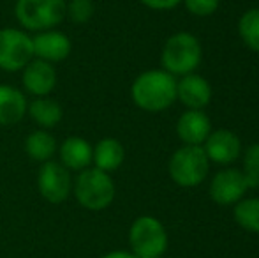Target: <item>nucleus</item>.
Listing matches in <instances>:
<instances>
[{"label":"nucleus","instance_id":"nucleus-3","mask_svg":"<svg viewBox=\"0 0 259 258\" xmlns=\"http://www.w3.org/2000/svg\"><path fill=\"white\" fill-rule=\"evenodd\" d=\"M14 16L23 30H53L65 20V0H16Z\"/></svg>","mask_w":259,"mask_h":258},{"label":"nucleus","instance_id":"nucleus-23","mask_svg":"<svg viewBox=\"0 0 259 258\" xmlns=\"http://www.w3.org/2000/svg\"><path fill=\"white\" fill-rule=\"evenodd\" d=\"M243 175L249 188L259 186V143H254L247 149L243 158Z\"/></svg>","mask_w":259,"mask_h":258},{"label":"nucleus","instance_id":"nucleus-19","mask_svg":"<svg viewBox=\"0 0 259 258\" xmlns=\"http://www.w3.org/2000/svg\"><path fill=\"white\" fill-rule=\"evenodd\" d=\"M58 151L57 138L53 136L50 131L37 129L30 133L25 140V152L28 158H32L37 163L52 161Z\"/></svg>","mask_w":259,"mask_h":258},{"label":"nucleus","instance_id":"nucleus-26","mask_svg":"<svg viewBox=\"0 0 259 258\" xmlns=\"http://www.w3.org/2000/svg\"><path fill=\"white\" fill-rule=\"evenodd\" d=\"M101 258H138L133 251H123V249H116V251H109Z\"/></svg>","mask_w":259,"mask_h":258},{"label":"nucleus","instance_id":"nucleus-17","mask_svg":"<svg viewBox=\"0 0 259 258\" xmlns=\"http://www.w3.org/2000/svg\"><path fill=\"white\" fill-rule=\"evenodd\" d=\"M125 159V149L116 138H103L96 143L92 152V163L96 168L111 173L122 166Z\"/></svg>","mask_w":259,"mask_h":258},{"label":"nucleus","instance_id":"nucleus-12","mask_svg":"<svg viewBox=\"0 0 259 258\" xmlns=\"http://www.w3.org/2000/svg\"><path fill=\"white\" fill-rule=\"evenodd\" d=\"M205 145V152L208 159L217 165H229L240 156L242 143L235 133L228 129H217L208 134Z\"/></svg>","mask_w":259,"mask_h":258},{"label":"nucleus","instance_id":"nucleus-9","mask_svg":"<svg viewBox=\"0 0 259 258\" xmlns=\"http://www.w3.org/2000/svg\"><path fill=\"white\" fill-rule=\"evenodd\" d=\"M58 82L57 69L53 64L41 59H32L21 69V85L25 92L34 97H45L55 90Z\"/></svg>","mask_w":259,"mask_h":258},{"label":"nucleus","instance_id":"nucleus-7","mask_svg":"<svg viewBox=\"0 0 259 258\" xmlns=\"http://www.w3.org/2000/svg\"><path fill=\"white\" fill-rule=\"evenodd\" d=\"M32 59H34V46L27 30L14 27L0 28V69L2 71H21Z\"/></svg>","mask_w":259,"mask_h":258},{"label":"nucleus","instance_id":"nucleus-6","mask_svg":"<svg viewBox=\"0 0 259 258\" xmlns=\"http://www.w3.org/2000/svg\"><path fill=\"white\" fill-rule=\"evenodd\" d=\"M131 251L138 258H160L167 249L164 225L152 216H140L129 228Z\"/></svg>","mask_w":259,"mask_h":258},{"label":"nucleus","instance_id":"nucleus-1","mask_svg":"<svg viewBox=\"0 0 259 258\" xmlns=\"http://www.w3.org/2000/svg\"><path fill=\"white\" fill-rule=\"evenodd\" d=\"M131 97L141 110L162 112L177 101V80L164 69L145 71L134 80Z\"/></svg>","mask_w":259,"mask_h":258},{"label":"nucleus","instance_id":"nucleus-21","mask_svg":"<svg viewBox=\"0 0 259 258\" xmlns=\"http://www.w3.org/2000/svg\"><path fill=\"white\" fill-rule=\"evenodd\" d=\"M238 30L243 43L259 53V9H249L242 14Z\"/></svg>","mask_w":259,"mask_h":258},{"label":"nucleus","instance_id":"nucleus-15","mask_svg":"<svg viewBox=\"0 0 259 258\" xmlns=\"http://www.w3.org/2000/svg\"><path fill=\"white\" fill-rule=\"evenodd\" d=\"M27 110V96L16 87L0 83V126H13L23 121Z\"/></svg>","mask_w":259,"mask_h":258},{"label":"nucleus","instance_id":"nucleus-8","mask_svg":"<svg viewBox=\"0 0 259 258\" xmlns=\"http://www.w3.org/2000/svg\"><path fill=\"white\" fill-rule=\"evenodd\" d=\"M39 195L50 203H64L72 193V175L60 161L41 163L37 173Z\"/></svg>","mask_w":259,"mask_h":258},{"label":"nucleus","instance_id":"nucleus-11","mask_svg":"<svg viewBox=\"0 0 259 258\" xmlns=\"http://www.w3.org/2000/svg\"><path fill=\"white\" fill-rule=\"evenodd\" d=\"M249 184L240 170H224L213 177L210 184V196L215 203L221 205H231L242 200Z\"/></svg>","mask_w":259,"mask_h":258},{"label":"nucleus","instance_id":"nucleus-20","mask_svg":"<svg viewBox=\"0 0 259 258\" xmlns=\"http://www.w3.org/2000/svg\"><path fill=\"white\" fill-rule=\"evenodd\" d=\"M235 219L243 230L259 234V198H249L236 202Z\"/></svg>","mask_w":259,"mask_h":258},{"label":"nucleus","instance_id":"nucleus-18","mask_svg":"<svg viewBox=\"0 0 259 258\" xmlns=\"http://www.w3.org/2000/svg\"><path fill=\"white\" fill-rule=\"evenodd\" d=\"M27 114L32 117V121L39 126L41 129H52L57 124H60L62 117H64V110L58 104V101H55L53 97L45 96V97H34L28 103Z\"/></svg>","mask_w":259,"mask_h":258},{"label":"nucleus","instance_id":"nucleus-24","mask_svg":"<svg viewBox=\"0 0 259 258\" xmlns=\"http://www.w3.org/2000/svg\"><path fill=\"white\" fill-rule=\"evenodd\" d=\"M221 0H184L189 13L194 16H210L217 11Z\"/></svg>","mask_w":259,"mask_h":258},{"label":"nucleus","instance_id":"nucleus-4","mask_svg":"<svg viewBox=\"0 0 259 258\" xmlns=\"http://www.w3.org/2000/svg\"><path fill=\"white\" fill-rule=\"evenodd\" d=\"M160 62L164 71L173 76L191 75L201 62V45L192 34L178 32L166 41Z\"/></svg>","mask_w":259,"mask_h":258},{"label":"nucleus","instance_id":"nucleus-13","mask_svg":"<svg viewBox=\"0 0 259 258\" xmlns=\"http://www.w3.org/2000/svg\"><path fill=\"white\" fill-rule=\"evenodd\" d=\"M58 161L69 172H81L92 165L94 147L89 140L81 136H69L58 145Z\"/></svg>","mask_w":259,"mask_h":258},{"label":"nucleus","instance_id":"nucleus-14","mask_svg":"<svg viewBox=\"0 0 259 258\" xmlns=\"http://www.w3.org/2000/svg\"><path fill=\"white\" fill-rule=\"evenodd\" d=\"M177 97L189 110H201L211 99V87L198 75H185L177 82Z\"/></svg>","mask_w":259,"mask_h":258},{"label":"nucleus","instance_id":"nucleus-25","mask_svg":"<svg viewBox=\"0 0 259 258\" xmlns=\"http://www.w3.org/2000/svg\"><path fill=\"white\" fill-rule=\"evenodd\" d=\"M180 2L184 0H141V4L150 9H155V11H167V9H173L177 7Z\"/></svg>","mask_w":259,"mask_h":258},{"label":"nucleus","instance_id":"nucleus-5","mask_svg":"<svg viewBox=\"0 0 259 258\" xmlns=\"http://www.w3.org/2000/svg\"><path fill=\"white\" fill-rule=\"evenodd\" d=\"M210 159L201 145H185L169 159V175L178 186L194 188L205 180Z\"/></svg>","mask_w":259,"mask_h":258},{"label":"nucleus","instance_id":"nucleus-27","mask_svg":"<svg viewBox=\"0 0 259 258\" xmlns=\"http://www.w3.org/2000/svg\"><path fill=\"white\" fill-rule=\"evenodd\" d=\"M14 2H16V0H14Z\"/></svg>","mask_w":259,"mask_h":258},{"label":"nucleus","instance_id":"nucleus-22","mask_svg":"<svg viewBox=\"0 0 259 258\" xmlns=\"http://www.w3.org/2000/svg\"><path fill=\"white\" fill-rule=\"evenodd\" d=\"M94 2L92 0H65V18L72 23H87L94 16Z\"/></svg>","mask_w":259,"mask_h":258},{"label":"nucleus","instance_id":"nucleus-10","mask_svg":"<svg viewBox=\"0 0 259 258\" xmlns=\"http://www.w3.org/2000/svg\"><path fill=\"white\" fill-rule=\"evenodd\" d=\"M32 46H34V59H41L53 65L64 62L72 52V43L69 35L55 28L37 32L32 38Z\"/></svg>","mask_w":259,"mask_h":258},{"label":"nucleus","instance_id":"nucleus-2","mask_svg":"<svg viewBox=\"0 0 259 258\" xmlns=\"http://www.w3.org/2000/svg\"><path fill=\"white\" fill-rule=\"evenodd\" d=\"M115 182L111 175L99 168H85L72 180V195L87 210H104L115 200Z\"/></svg>","mask_w":259,"mask_h":258},{"label":"nucleus","instance_id":"nucleus-16","mask_svg":"<svg viewBox=\"0 0 259 258\" xmlns=\"http://www.w3.org/2000/svg\"><path fill=\"white\" fill-rule=\"evenodd\" d=\"M177 133L184 143L201 145L211 133L210 119L201 110H189L178 119Z\"/></svg>","mask_w":259,"mask_h":258}]
</instances>
